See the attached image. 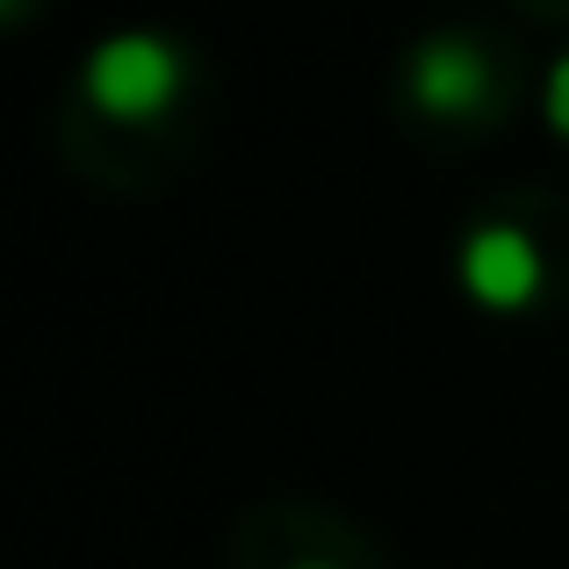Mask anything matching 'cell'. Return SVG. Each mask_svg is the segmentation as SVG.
Listing matches in <instances>:
<instances>
[{"mask_svg":"<svg viewBox=\"0 0 569 569\" xmlns=\"http://www.w3.org/2000/svg\"><path fill=\"white\" fill-rule=\"evenodd\" d=\"M80 87H87V101H94L101 116H116V123H152V116L173 101V87H181V58H173L159 37H144V29H123V37H101L94 51H87Z\"/></svg>","mask_w":569,"mask_h":569,"instance_id":"6da1fadb","label":"cell"},{"mask_svg":"<svg viewBox=\"0 0 569 569\" xmlns=\"http://www.w3.org/2000/svg\"><path fill=\"white\" fill-rule=\"evenodd\" d=\"M461 289L483 310H527L541 296V246L519 223H483L461 238Z\"/></svg>","mask_w":569,"mask_h":569,"instance_id":"7a4b0ae2","label":"cell"},{"mask_svg":"<svg viewBox=\"0 0 569 569\" xmlns=\"http://www.w3.org/2000/svg\"><path fill=\"white\" fill-rule=\"evenodd\" d=\"M411 101L426 116H476L490 101V58L469 37H432L411 58Z\"/></svg>","mask_w":569,"mask_h":569,"instance_id":"3957f363","label":"cell"},{"mask_svg":"<svg viewBox=\"0 0 569 569\" xmlns=\"http://www.w3.org/2000/svg\"><path fill=\"white\" fill-rule=\"evenodd\" d=\"M548 130H556V138H569V58L548 72Z\"/></svg>","mask_w":569,"mask_h":569,"instance_id":"277c9868","label":"cell"},{"mask_svg":"<svg viewBox=\"0 0 569 569\" xmlns=\"http://www.w3.org/2000/svg\"><path fill=\"white\" fill-rule=\"evenodd\" d=\"M296 569H325V562H296Z\"/></svg>","mask_w":569,"mask_h":569,"instance_id":"5b68a950","label":"cell"},{"mask_svg":"<svg viewBox=\"0 0 569 569\" xmlns=\"http://www.w3.org/2000/svg\"><path fill=\"white\" fill-rule=\"evenodd\" d=\"M0 8H8V0H0Z\"/></svg>","mask_w":569,"mask_h":569,"instance_id":"8992f818","label":"cell"}]
</instances>
